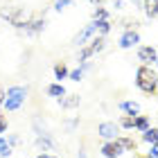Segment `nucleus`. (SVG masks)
<instances>
[{
	"instance_id": "obj_1",
	"label": "nucleus",
	"mask_w": 158,
	"mask_h": 158,
	"mask_svg": "<svg viewBox=\"0 0 158 158\" xmlns=\"http://www.w3.org/2000/svg\"><path fill=\"white\" fill-rule=\"evenodd\" d=\"M135 86L145 95H158V75L152 66H140L135 70Z\"/></svg>"
},
{
	"instance_id": "obj_2",
	"label": "nucleus",
	"mask_w": 158,
	"mask_h": 158,
	"mask_svg": "<svg viewBox=\"0 0 158 158\" xmlns=\"http://www.w3.org/2000/svg\"><path fill=\"white\" fill-rule=\"evenodd\" d=\"M25 99H27V88L25 86H11V88H7V93H5L2 106L7 111H18L20 106L25 104Z\"/></svg>"
},
{
	"instance_id": "obj_3",
	"label": "nucleus",
	"mask_w": 158,
	"mask_h": 158,
	"mask_svg": "<svg viewBox=\"0 0 158 158\" xmlns=\"http://www.w3.org/2000/svg\"><path fill=\"white\" fill-rule=\"evenodd\" d=\"M9 23L16 27V30H23L25 25L32 23V11L25 9V7H14V9H11V16H9Z\"/></svg>"
},
{
	"instance_id": "obj_4",
	"label": "nucleus",
	"mask_w": 158,
	"mask_h": 158,
	"mask_svg": "<svg viewBox=\"0 0 158 158\" xmlns=\"http://www.w3.org/2000/svg\"><path fill=\"white\" fill-rule=\"evenodd\" d=\"M104 43H106V41H104V36L93 39V41H90V45H86V48L81 50V52L77 54V61H79V63H86V61H88L93 54H97L99 50H104Z\"/></svg>"
},
{
	"instance_id": "obj_5",
	"label": "nucleus",
	"mask_w": 158,
	"mask_h": 158,
	"mask_svg": "<svg viewBox=\"0 0 158 158\" xmlns=\"http://www.w3.org/2000/svg\"><path fill=\"white\" fill-rule=\"evenodd\" d=\"M120 124L118 122H102V124L97 127V135L104 140H118L120 138Z\"/></svg>"
},
{
	"instance_id": "obj_6",
	"label": "nucleus",
	"mask_w": 158,
	"mask_h": 158,
	"mask_svg": "<svg viewBox=\"0 0 158 158\" xmlns=\"http://www.w3.org/2000/svg\"><path fill=\"white\" fill-rule=\"evenodd\" d=\"M95 34H97V20H93V23H88V25H86L81 32H77V34H75L73 45H77V48H84V45H86V41H88V39H93Z\"/></svg>"
},
{
	"instance_id": "obj_7",
	"label": "nucleus",
	"mask_w": 158,
	"mask_h": 158,
	"mask_svg": "<svg viewBox=\"0 0 158 158\" xmlns=\"http://www.w3.org/2000/svg\"><path fill=\"white\" fill-rule=\"evenodd\" d=\"M99 152H102L104 158H120L122 154H124V147L120 145V140H106Z\"/></svg>"
},
{
	"instance_id": "obj_8",
	"label": "nucleus",
	"mask_w": 158,
	"mask_h": 158,
	"mask_svg": "<svg viewBox=\"0 0 158 158\" xmlns=\"http://www.w3.org/2000/svg\"><path fill=\"white\" fill-rule=\"evenodd\" d=\"M138 59L142 61V66H152V63L158 61V52L154 45H142L138 48Z\"/></svg>"
},
{
	"instance_id": "obj_9",
	"label": "nucleus",
	"mask_w": 158,
	"mask_h": 158,
	"mask_svg": "<svg viewBox=\"0 0 158 158\" xmlns=\"http://www.w3.org/2000/svg\"><path fill=\"white\" fill-rule=\"evenodd\" d=\"M138 43H140V34L135 32V30H127V32L120 36V43H118V45H120L122 50H129V48L138 45Z\"/></svg>"
},
{
	"instance_id": "obj_10",
	"label": "nucleus",
	"mask_w": 158,
	"mask_h": 158,
	"mask_svg": "<svg viewBox=\"0 0 158 158\" xmlns=\"http://www.w3.org/2000/svg\"><path fill=\"white\" fill-rule=\"evenodd\" d=\"M36 147L43 149L41 154H48V152H54V149H56L54 140L50 138V135H36Z\"/></svg>"
},
{
	"instance_id": "obj_11",
	"label": "nucleus",
	"mask_w": 158,
	"mask_h": 158,
	"mask_svg": "<svg viewBox=\"0 0 158 158\" xmlns=\"http://www.w3.org/2000/svg\"><path fill=\"white\" fill-rule=\"evenodd\" d=\"M142 11L147 18H158V0H145L142 2Z\"/></svg>"
},
{
	"instance_id": "obj_12",
	"label": "nucleus",
	"mask_w": 158,
	"mask_h": 158,
	"mask_svg": "<svg viewBox=\"0 0 158 158\" xmlns=\"http://www.w3.org/2000/svg\"><path fill=\"white\" fill-rule=\"evenodd\" d=\"M120 111H124L127 115H138V113H140V104L127 99V102H120Z\"/></svg>"
},
{
	"instance_id": "obj_13",
	"label": "nucleus",
	"mask_w": 158,
	"mask_h": 158,
	"mask_svg": "<svg viewBox=\"0 0 158 158\" xmlns=\"http://www.w3.org/2000/svg\"><path fill=\"white\" fill-rule=\"evenodd\" d=\"M41 30H45V18H43V20H32L30 25H25V27H23V32H25V34H39Z\"/></svg>"
},
{
	"instance_id": "obj_14",
	"label": "nucleus",
	"mask_w": 158,
	"mask_h": 158,
	"mask_svg": "<svg viewBox=\"0 0 158 158\" xmlns=\"http://www.w3.org/2000/svg\"><path fill=\"white\" fill-rule=\"evenodd\" d=\"M142 140L149 142V145H156L158 142V127H149L147 131H142Z\"/></svg>"
},
{
	"instance_id": "obj_15",
	"label": "nucleus",
	"mask_w": 158,
	"mask_h": 158,
	"mask_svg": "<svg viewBox=\"0 0 158 158\" xmlns=\"http://www.w3.org/2000/svg\"><path fill=\"white\" fill-rule=\"evenodd\" d=\"M48 95L61 99V97H66V88H63L61 84H50V86H48Z\"/></svg>"
},
{
	"instance_id": "obj_16",
	"label": "nucleus",
	"mask_w": 158,
	"mask_h": 158,
	"mask_svg": "<svg viewBox=\"0 0 158 158\" xmlns=\"http://www.w3.org/2000/svg\"><path fill=\"white\" fill-rule=\"evenodd\" d=\"M120 145L124 147V152H138V142H135L133 138H124V135H120Z\"/></svg>"
},
{
	"instance_id": "obj_17",
	"label": "nucleus",
	"mask_w": 158,
	"mask_h": 158,
	"mask_svg": "<svg viewBox=\"0 0 158 158\" xmlns=\"http://www.w3.org/2000/svg\"><path fill=\"white\" fill-rule=\"evenodd\" d=\"M61 106H63V109H75V106H79V95H66V97H61Z\"/></svg>"
},
{
	"instance_id": "obj_18",
	"label": "nucleus",
	"mask_w": 158,
	"mask_h": 158,
	"mask_svg": "<svg viewBox=\"0 0 158 158\" xmlns=\"http://www.w3.org/2000/svg\"><path fill=\"white\" fill-rule=\"evenodd\" d=\"M68 75H70V73H68V68H66V63H63V61L54 66V77L59 79V84H61V79H66Z\"/></svg>"
},
{
	"instance_id": "obj_19",
	"label": "nucleus",
	"mask_w": 158,
	"mask_h": 158,
	"mask_svg": "<svg viewBox=\"0 0 158 158\" xmlns=\"http://www.w3.org/2000/svg\"><path fill=\"white\" fill-rule=\"evenodd\" d=\"M133 129H138V131H147V129H149V118L147 115H135V127Z\"/></svg>"
},
{
	"instance_id": "obj_20",
	"label": "nucleus",
	"mask_w": 158,
	"mask_h": 158,
	"mask_svg": "<svg viewBox=\"0 0 158 158\" xmlns=\"http://www.w3.org/2000/svg\"><path fill=\"white\" fill-rule=\"evenodd\" d=\"M118 124H120L122 129H133V127H135V115H122Z\"/></svg>"
},
{
	"instance_id": "obj_21",
	"label": "nucleus",
	"mask_w": 158,
	"mask_h": 158,
	"mask_svg": "<svg viewBox=\"0 0 158 158\" xmlns=\"http://www.w3.org/2000/svg\"><path fill=\"white\" fill-rule=\"evenodd\" d=\"M7 156H11V145L9 140L0 138V158H7Z\"/></svg>"
},
{
	"instance_id": "obj_22",
	"label": "nucleus",
	"mask_w": 158,
	"mask_h": 158,
	"mask_svg": "<svg viewBox=\"0 0 158 158\" xmlns=\"http://www.w3.org/2000/svg\"><path fill=\"white\" fill-rule=\"evenodd\" d=\"M73 5H75L73 0H56V2H54V9L61 14V11H66L68 7H73Z\"/></svg>"
},
{
	"instance_id": "obj_23",
	"label": "nucleus",
	"mask_w": 158,
	"mask_h": 158,
	"mask_svg": "<svg viewBox=\"0 0 158 158\" xmlns=\"http://www.w3.org/2000/svg\"><path fill=\"white\" fill-rule=\"evenodd\" d=\"M109 18V11L104 9V7H97L95 11H93V20H106Z\"/></svg>"
},
{
	"instance_id": "obj_24",
	"label": "nucleus",
	"mask_w": 158,
	"mask_h": 158,
	"mask_svg": "<svg viewBox=\"0 0 158 158\" xmlns=\"http://www.w3.org/2000/svg\"><path fill=\"white\" fill-rule=\"evenodd\" d=\"M73 81H81V77H84V68H79V70H73V73L68 75Z\"/></svg>"
},
{
	"instance_id": "obj_25",
	"label": "nucleus",
	"mask_w": 158,
	"mask_h": 158,
	"mask_svg": "<svg viewBox=\"0 0 158 158\" xmlns=\"http://www.w3.org/2000/svg\"><path fill=\"white\" fill-rule=\"evenodd\" d=\"M145 158H158V142H156V145H152V149H149V154H147Z\"/></svg>"
},
{
	"instance_id": "obj_26",
	"label": "nucleus",
	"mask_w": 158,
	"mask_h": 158,
	"mask_svg": "<svg viewBox=\"0 0 158 158\" xmlns=\"http://www.w3.org/2000/svg\"><path fill=\"white\" fill-rule=\"evenodd\" d=\"M2 131H7V120L0 115V133H2Z\"/></svg>"
},
{
	"instance_id": "obj_27",
	"label": "nucleus",
	"mask_w": 158,
	"mask_h": 158,
	"mask_svg": "<svg viewBox=\"0 0 158 158\" xmlns=\"http://www.w3.org/2000/svg\"><path fill=\"white\" fill-rule=\"evenodd\" d=\"M18 142H20L18 135H9V145H18Z\"/></svg>"
},
{
	"instance_id": "obj_28",
	"label": "nucleus",
	"mask_w": 158,
	"mask_h": 158,
	"mask_svg": "<svg viewBox=\"0 0 158 158\" xmlns=\"http://www.w3.org/2000/svg\"><path fill=\"white\" fill-rule=\"evenodd\" d=\"M77 158H88V154H86V149H84V147H79V154H77Z\"/></svg>"
},
{
	"instance_id": "obj_29",
	"label": "nucleus",
	"mask_w": 158,
	"mask_h": 158,
	"mask_svg": "<svg viewBox=\"0 0 158 158\" xmlns=\"http://www.w3.org/2000/svg\"><path fill=\"white\" fill-rule=\"evenodd\" d=\"M36 158H56V156H54V154H39Z\"/></svg>"
},
{
	"instance_id": "obj_30",
	"label": "nucleus",
	"mask_w": 158,
	"mask_h": 158,
	"mask_svg": "<svg viewBox=\"0 0 158 158\" xmlns=\"http://www.w3.org/2000/svg\"><path fill=\"white\" fill-rule=\"evenodd\" d=\"M2 102H5V93L0 90V104H2Z\"/></svg>"
},
{
	"instance_id": "obj_31",
	"label": "nucleus",
	"mask_w": 158,
	"mask_h": 158,
	"mask_svg": "<svg viewBox=\"0 0 158 158\" xmlns=\"http://www.w3.org/2000/svg\"><path fill=\"white\" fill-rule=\"evenodd\" d=\"M90 2H93V5H102V0H90Z\"/></svg>"
},
{
	"instance_id": "obj_32",
	"label": "nucleus",
	"mask_w": 158,
	"mask_h": 158,
	"mask_svg": "<svg viewBox=\"0 0 158 158\" xmlns=\"http://www.w3.org/2000/svg\"><path fill=\"white\" fill-rule=\"evenodd\" d=\"M156 66H158V61H156Z\"/></svg>"
}]
</instances>
